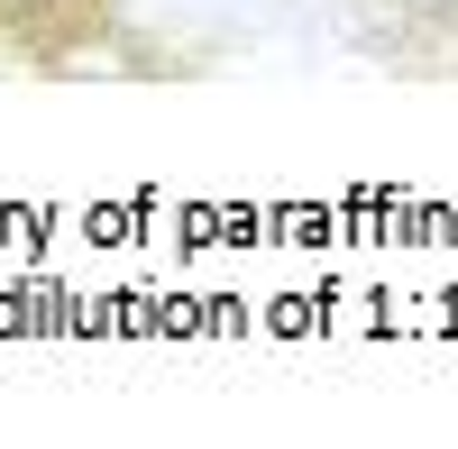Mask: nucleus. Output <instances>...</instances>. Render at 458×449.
Returning <instances> with one entry per match:
<instances>
[{
  "instance_id": "f257e3e1",
  "label": "nucleus",
  "mask_w": 458,
  "mask_h": 449,
  "mask_svg": "<svg viewBox=\"0 0 458 449\" xmlns=\"http://www.w3.org/2000/svg\"><path fill=\"white\" fill-rule=\"evenodd\" d=\"M0 10H10V19H37V10H55V0H0Z\"/></svg>"
}]
</instances>
